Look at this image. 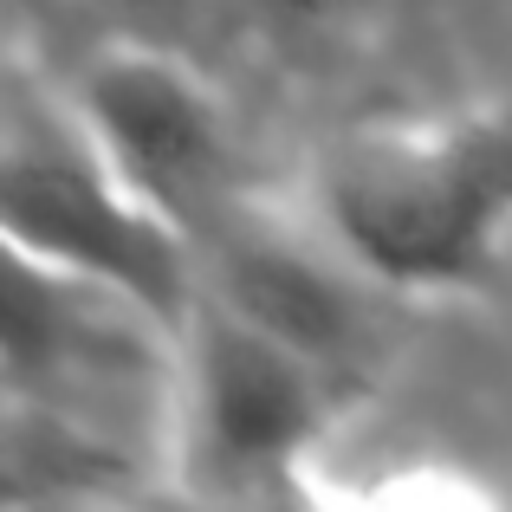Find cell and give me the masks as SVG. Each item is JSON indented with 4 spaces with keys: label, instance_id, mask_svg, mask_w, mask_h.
<instances>
[{
    "label": "cell",
    "instance_id": "6da1fadb",
    "mask_svg": "<svg viewBox=\"0 0 512 512\" xmlns=\"http://www.w3.org/2000/svg\"><path fill=\"white\" fill-rule=\"evenodd\" d=\"M318 234L389 299H461L512 247V111H376L305 175Z\"/></svg>",
    "mask_w": 512,
    "mask_h": 512
},
{
    "label": "cell",
    "instance_id": "3957f363",
    "mask_svg": "<svg viewBox=\"0 0 512 512\" xmlns=\"http://www.w3.org/2000/svg\"><path fill=\"white\" fill-rule=\"evenodd\" d=\"M338 409L344 383L325 363L201 286L182 325L169 448V467L188 493L312 487L305 467L318 461Z\"/></svg>",
    "mask_w": 512,
    "mask_h": 512
},
{
    "label": "cell",
    "instance_id": "7a4b0ae2",
    "mask_svg": "<svg viewBox=\"0 0 512 512\" xmlns=\"http://www.w3.org/2000/svg\"><path fill=\"white\" fill-rule=\"evenodd\" d=\"M0 221L7 253L98 279L182 331L201 299V247L104 156L65 91L39 85L26 59L7 78L0 130Z\"/></svg>",
    "mask_w": 512,
    "mask_h": 512
},
{
    "label": "cell",
    "instance_id": "8992f818",
    "mask_svg": "<svg viewBox=\"0 0 512 512\" xmlns=\"http://www.w3.org/2000/svg\"><path fill=\"white\" fill-rule=\"evenodd\" d=\"M260 13H273V20H325V13H338L344 0H253Z\"/></svg>",
    "mask_w": 512,
    "mask_h": 512
},
{
    "label": "cell",
    "instance_id": "5b68a950",
    "mask_svg": "<svg viewBox=\"0 0 512 512\" xmlns=\"http://www.w3.org/2000/svg\"><path fill=\"white\" fill-rule=\"evenodd\" d=\"M201 286L221 292L253 325L299 344L305 357H318L338 383H350L383 344L376 305L389 292L376 279H363L318 234V221L305 208L234 201L201 240Z\"/></svg>",
    "mask_w": 512,
    "mask_h": 512
},
{
    "label": "cell",
    "instance_id": "277c9868",
    "mask_svg": "<svg viewBox=\"0 0 512 512\" xmlns=\"http://www.w3.org/2000/svg\"><path fill=\"white\" fill-rule=\"evenodd\" d=\"M65 98L117 169L150 195L195 247L234 208V137L221 91L169 46L111 39L72 72Z\"/></svg>",
    "mask_w": 512,
    "mask_h": 512
}]
</instances>
